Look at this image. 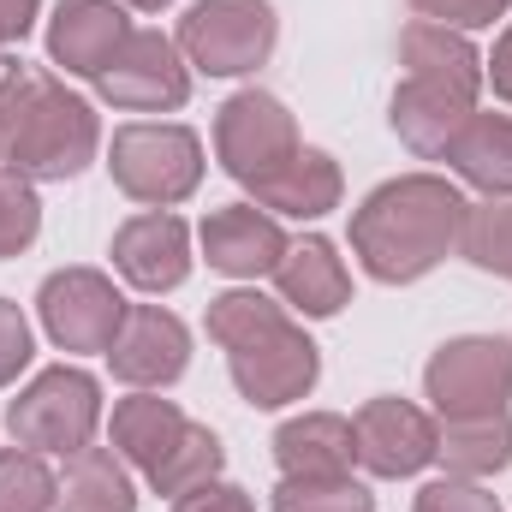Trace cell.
Instances as JSON below:
<instances>
[{
    "label": "cell",
    "instance_id": "6da1fadb",
    "mask_svg": "<svg viewBox=\"0 0 512 512\" xmlns=\"http://www.w3.org/2000/svg\"><path fill=\"white\" fill-rule=\"evenodd\" d=\"M459 221H465V197L435 173H411V179L382 185L352 215V251L364 256L376 280L399 286V280L429 274L459 245Z\"/></svg>",
    "mask_w": 512,
    "mask_h": 512
},
{
    "label": "cell",
    "instance_id": "7a4b0ae2",
    "mask_svg": "<svg viewBox=\"0 0 512 512\" xmlns=\"http://www.w3.org/2000/svg\"><path fill=\"white\" fill-rule=\"evenodd\" d=\"M102 143L90 102H78L60 78L36 66H12L0 78V167L24 179H72Z\"/></svg>",
    "mask_w": 512,
    "mask_h": 512
},
{
    "label": "cell",
    "instance_id": "3957f363",
    "mask_svg": "<svg viewBox=\"0 0 512 512\" xmlns=\"http://www.w3.org/2000/svg\"><path fill=\"white\" fill-rule=\"evenodd\" d=\"M209 340L227 352L239 393L262 411L292 405V399H304L316 387L310 334L280 304H268L262 292H221L209 304Z\"/></svg>",
    "mask_w": 512,
    "mask_h": 512
},
{
    "label": "cell",
    "instance_id": "277c9868",
    "mask_svg": "<svg viewBox=\"0 0 512 512\" xmlns=\"http://www.w3.org/2000/svg\"><path fill=\"white\" fill-rule=\"evenodd\" d=\"M114 447L149 477L155 495L173 501L191 495L197 483H215L221 471V441L203 423H191L173 399H149V393L114 405Z\"/></svg>",
    "mask_w": 512,
    "mask_h": 512
},
{
    "label": "cell",
    "instance_id": "5b68a950",
    "mask_svg": "<svg viewBox=\"0 0 512 512\" xmlns=\"http://www.w3.org/2000/svg\"><path fill=\"white\" fill-rule=\"evenodd\" d=\"M96 417H102V387L90 382L84 370H42L36 382L12 399V441L30 447V453H78L90 447L96 435Z\"/></svg>",
    "mask_w": 512,
    "mask_h": 512
},
{
    "label": "cell",
    "instance_id": "8992f818",
    "mask_svg": "<svg viewBox=\"0 0 512 512\" xmlns=\"http://www.w3.org/2000/svg\"><path fill=\"white\" fill-rule=\"evenodd\" d=\"M108 167H114V185L137 197V203H185L203 179V143L185 126H126L114 131V149H108Z\"/></svg>",
    "mask_w": 512,
    "mask_h": 512
},
{
    "label": "cell",
    "instance_id": "52a82bcc",
    "mask_svg": "<svg viewBox=\"0 0 512 512\" xmlns=\"http://www.w3.org/2000/svg\"><path fill=\"white\" fill-rule=\"evenodd\" d=\"M179 48L209 78L256 72L274 48V12L268 0H197L179 24Z\"/></svg>",
    "mask_w": 512,
    "mask_h": 512
},
{
    "label": "cell",
    "instance_id": "ba28073f",
    "mask_svg": "<svg viewBox=\"0 0 512 512\" xmlns=\"http://www.w3.org/2000/svg\"><path fill=\"white\" fill-rule=\"evenodd\" d=\"M423 387L447 423L495 417L512 399V346L507 340H453L429 358Z\"/></svg>",
    "mask_w": 512,
    "mask_h": 512
},
{
    "label": "cell",
    "instance_id": "9c48e42d",
    "mask_svg": "<svg viewBox=\"0 0 512 512\" xmlns=\"http://www.w3.org/2000/svg\"><path fill=\"white\" fill-rule=\"evenodd\" d=\"M215 149H221L227 173L256 191V185H268L274 173H286L304 143H298L292 114H286L274 96L245 90V96H233V102L221 108V120H215Z\"/></svg>",
    "mask_w": 512,
    "mask_h": 512
},
{
    "label": "cell",
    "instance_id": "30bf717a",
    "mask_svg": "<svg viewBox=\"0 0 512 512\" xmlns=\"http://www.w3.org/2000/svg\"><path fill=\"white\" fill-rule=\"evenodd\" d=\"M42 328L54 334L60 352H108L120 340V322H126V298L114 292L108 274L96 268H66V274H48L42 280Z\"/></svg>",
    "mask_w": 512,
    "mask_h": 512
},
{
    "label": "cell",
    "instance_id": "8fae6325",
    "mask_svg": "<svg viewBox=\"0 0 512 512\" xmlns=\"http://www.w3.org/2000/svg\"><path fill=\"white\" fill-rule=\"evenodd\" d=\"M96 84H102V96H108L114 108H137V114L179 108V102L191 96L179 42H167L161 30H131L126 48L114 54V66H108Z\"/></svg>",
    "mask_w": 512,
    "mask_h": 512
},
{
    "label": "cell",
    "instance_id": "7c38bea8",
    "mask_svg": "<svg viewBox=\"0 0 512 512\" xmlns=\"http://www.w3.org/2000/svg\"><path fill=\"white\" fill-rule=\"evenodd\" d=\"M108 364L131 387H167V382H179L185 364H191V334H185V322L173 310L131 304L126 322H120V340L108 346Z\"/></svg>",
    "mask_w": 512,
    "mask_h": 512
},
{
    "label": "cell",
    "instance_id": "4fadbf2b",
    "mask_svg": "<svg viewBox=\"0 0 512 512\" xmlns=\"http://www.w3.org/2000/svg\"><path fill=\"white\" fill-rule=\"evenodd\" d=\"M352 441H358V465L376 471V477H411L435 459L441 447V429L405 405V399H370L352 423Z\"/></svg>",
    "mask_w": 512,
    "mask_h": 512
},
{
    "label": "cell",
    "instance_id": "5bb4252c",
    "mask_svg": "<svg viewBox=\"0 0 512 512\" xmlns=\"http://www.w3.org/2000/svg\"><path fill=\"white\" fill-rule=\"evenodd\" d=\"M131 24L114 0H60L54 24H48V54L78 72V78H102L114 66V54L126 48Z\"/></svg>",
    "mask_w": 512,
    "mask_h": 512
},
{
    "label": "cell",
    "instance_id": "9a60e30c",
    "mask_svg": "<svg viewBox=\"0 0 512 512\" xmlns=\"http://www.w3.org/2000/svg\"><path fill=\"white\" fill-rule=\"evenodd\" d=\"M114 262L131 286L143 292H173L191 274V233L179 215H137L114 233Z\"/></svg>",
    "mask_w": 512,
    "mask_h": 512
},
{
    "label": "cell",
    "instance_id": "2e32d148",
    "mask_svg": "<svg viewBox=\"0 0 512 512\" xmlns=\"http://www.w3.org/2000/svg\"><path fill=\"white\" fill-rule=\"evenodd\" d=\"M203 251H209V268L239 274V280H256V274H274V268H280L286 233H280L256 203H233V209H215V215L203 221Z\"/></svg>",
    "mask_w": 512,
    "mask_h": 512
},
{
    "label": "cell",
    "instance_id": "e0dca14e",
    "mask_svg": "<svg viewBox=\"0 0 512 512\" xmlns=\"http://www.w3.org/2000/svg\"><path fill=\"white\" fill-rule=\"evenodd\" d=\"M274 459L292 483H334V477H352V459H358V441H352V423L346 417H292L280 435H274Z\"/></svg>",
    "mask_w": 512,
    "mask_h": 512
},
{
    "label": "cell",
    "instance_id": "ac0fdd59",
    "mask_svg": "<svg viewBox=\"0 0 512 512\" xmlns=\"http://www.w3.org/2000/svg\"><path fill=\"white\" fill-rule=\"evenodd\" d=\"M399 54H405V78H423V84H441V90H453V96L477 102V84H483V60H477V48H471L459 30L417 18V24L405 30Z\"/></svg>",
    "mask_w": 512,
    "mask_h": 512
},
{
    "label": "cell",
    "instance_id": "d6986e66",
    "mask_svg": "<svg viewBox=\"0 0 512 512\" xmlns=\"http://www.w3.org/2000/svg\"><path fill=\"white\" fill-rule=\"evenodd\" d=\"M274 286L286 304H298L304 316H334L346 298H352V280L340 268V256L328 239H304V245H286L280 268H274Z\"/></svg>",
    "mask_w": 512,
    "mask_h": 512
},
{
    "label": "cell",
    "instance_id": "ffe728a7",
    "mask_svg": "<svg viewBox=\"0 0 512 512\" xmlns=\"http://www.w3.org/2000/svg\"><path fill=\"white\" fill-rule=\"evenodd\" d=\"M471 114H477V102H465V96H453L441 84H423V78H405L399 96H393V131L417 155H441Z\"/></svg>",
    "mask_w": 512,
    "mask_h": 512
},
{
    "label": "cell",
    "instance_id": "44dd1931",
    "mask_svg": "<svg viewBox=\"0 0 512 512\" xmlns=\"http://www.w3.org/2000/svg\"><path fill=\"white\" fill-rule=\"evenodd\" d=\"M477 191L507 197L512 191V120L507 114H471L465 126L453 131V143L441 149Z\"/></svg>",
    "mask_w": 512,
    "mask_h": 512
},
{
    "label": "cell",
    "instance_id": "7402d4cb",
    "mask_svg": "<svg viewBox=\"0 0 512 512\" xmlns=\"http://www.w3.org/2000/svg\"><path fill=\"white\" fill-rule=\"evenodd\" d=\"M256 203L262 209H280V215H298V221L328 215L340 203V167H334V155L298 149L286 173H274L268 185H256Z\"/></svg>",
    "mask_w": 512,
    "mask_h": 512
},
{
    "label": "cell",
    "instance_id": "603a6c76",
    "mask_svg": "<svg viewBox=\"0 0 512 512\" xmlns=\"http://www.w3.org/2000/svg\"><path fill=\"white\" fill-rule=\"evenodd\" d=\"M60 512H137L131 477L108 447H78L60 483Z\"/></svg>",
    "mask_w": 512,
    "mask_h": 512
},
{
    "label": "cell",
    "instance_id": "cb8c5ba5",
    "mask_svg": "<svg viewBox=\"0 0 512 512\" xmlns=\"http://www.w3.org/2000/svg\"><path fill=\"white\" fill-rule=\"evenodd\" d=\"M435 459H447L453 477H489V471H501V465H512V417L495 411V417L447 423Z\"/></svg>",
    "mask_w": 512,
    "mask_h": 512
},
{
    "label": "cell",
    "instance_id": "d4e9b609",
    "mask_svg": "<svg viewBox=\"0 0 512 512\" xmlns=\"http://www.w3.org/2000/svg\"><path fill=\"white\" fill-rule=\"evenodd\" d=\"M459 251L471 256L477 268L512 280V197H489V203H465V221H459Z\"/></svg>",
    "mask_w": 512,
    "mask_h": 512
},
{
    "label": "cell",
    "instance_id": "484cf974",
    "mask_svg": "<svg viewBox=\"0 0 512 512\" xmlns=\"http://www.w3.org/2000/svg\"><path fill=\"white\" fill-rule=\"evenodd\" d=\"M48 507H60V483L42 465V453H30V447L0 453V512H48Z\"/></svg>",
    "mask_w": 512,
    "mask_h": 512
},
{
    "label": "cell",
    "instance_id": "4316f807",
    "mask_svg": "<svg viewBox=\"0 0 512 512\" xmlns=\"http://www.w3.org/2000/svg\"><path fill=\"white\" fill-rule=\"evenodd\" d=\"M42 233V203L36 185L12 167H0V256H18L30 239Z\"/></svg>",
    "mask_w": 512,
    "mask_h": 512
},
{
    "label": "cell",
    "instance_id": "83f0119b",
    "mask_svg": "<svg viewBox=\"0 0 512 512\" xmlns=\"http://www.w3.org/2000/svg\"><path fill=\"white\" fill-rule=\"evenodd\" d=\"M274 512H376V501L352 477H334V483H292L286 477L274 489Z\"/></svg>",
    "mask_w": 512,
    "mask_h": 512
},
{
    "label": "cell",
    "instance_id": "f1b7e54d",
    "mask_svg": "<svg viewBox=\"0 0 512 512\" xmlns=\"http://www.w3.org/2000/svg\"><path fill=\"white\" fill-rule=\"evenodd\" d=\"M429 24H447V30H483L507 12L512 0H411Z\"/></svg>",
    "mask_w": 512,
    "mask_h": 512
},
{
    "label": "cell",
    "instance_id": "f546056e",
    "mask_svg": "<svg viewBox=\"0 0 512 512\" xmlns=\"http://www.w3.org/2000/svg\"><path fill=\"white\" fill-rule=\"evenodd\" d=\"M417 512H501V501L483 495L471 477H441L417 495Z\"/></svg>",
    "mask_w": 512,
    "mask_h": 512
},
{
    "label": "cell",
    "instance_id": "4dcf8cb0",
    "mask_svg": "<svg viewBox=\"0 0 512 512\" xmlns=\"http://www.w3.org/2000/svg\"><path fill=\"white\" fill-rule=\"evenodd\" d=\"M24 364H30V328H24L18 304H6V298H0V387L12 382Z\"/></svg>",
    "mask_w": 512,
    "mask_h": 512
},
{
    "label": "cell",
    "instance_id": "1f68e13d",
    "mask_svg": "<svg viewBox=\"0 0 512 512\" xmlns=\"http://www.w3.org/2000/svg\"><path fill=\"white\" fill-rule=\"evenodd\" d=\"M173 512H256L239 489H227V483H197L191 495H179Z\"/></svg>",
    "mask_w": 512,
    "mask_h": 512
},
{
    "label": "cell",
    "instance_id": "d6a6232c",
    "mask_svg": "<svg viewBox=\"0 0 512 512\" xmlns=\"http://www.w3.org/2000/svg\"><path fill=\"white\" fill-rule=\"evenodd\" d=\"M30 18H36V0H0V30H6V42H18V36L30 30Z\"/></svg>",
    "mask_w": 512,
    "mask_h": 512
},
{
    "label": "cell",
    "instance_id": "836d02e7",
    "mask_svg": "<svg viewBox=\"0 0 512 512\" xmlns=\"http://www.w3.org/2000/svg\"><path fill=\"white\" fill-rule=\"evenodd\" d=\"M489 78H495V96H507V102H512V24H507V36L495 42V60H489Z\"/></svg>",
    "mask_w": 512,
    "mask_h": 512
},
{
    "label": "cell",
    "instance_id": "e575fe53",
    "mask_svg": "<svg viewBox=\"0 0 512 512\" xmlns=\"http://www.w3.org/2000/svg\"><path fill=\"white\" fill-rule=\"evenodd\" d=\"M131 6H143V12H161V6H167V0H131Z\"/></svg>",
    "mask_w": 512,
    "mask_h": 512
},
{
    "label": "cell",
    "instance_id": "d590c367",
    "mask_svg": "<svg viewBox=\"0 0 512 512\" xmlns=\"http://www.w3.org/2000/svg\"><path fill=\"white\" fill-rule=\"evenodd\" d=\"M0 48H6V30H0Z\"/></svg>",
    "mask_w": 512,
    "mask_h": 512
}]
</instances>
